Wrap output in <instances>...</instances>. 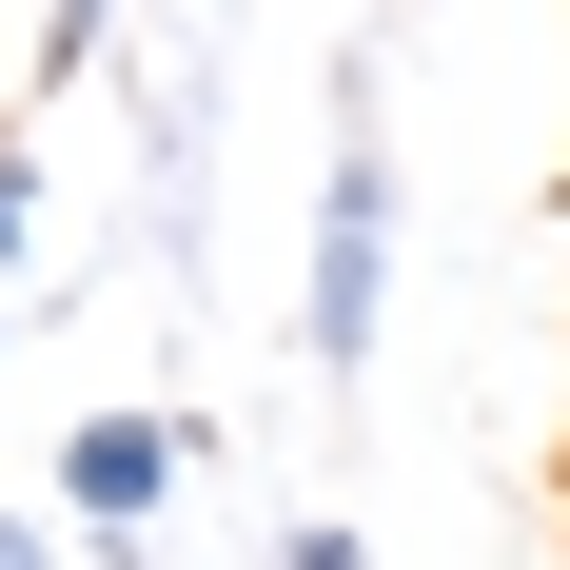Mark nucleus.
Returning <instances> with one entry per match:
<instances>
[{"mask_svg":"<svg viewBox=\"0 0 570 570\" xmlns=\"http://www.w3.org/2000/svg\"><path fill=\"white\" fill-rule=\"evenodd\" d=\"M0 570H79V551H59V512H0Z\"/></svg>","mask_w":570,"mask_h":570,"instance_id":"5","label":"nucleus"},{"mask_svg":"<svg viewBox=\"0 0 570 570\" xmlns=\"http://www.w3.org/2000/svg\"><path fill=\"white\" fill-rule=\"evenodd\" d=\"M394 335V138H374V40L335 59V158H315V295H295V354L315 374H374Z\"/></svg>","mask_w":570,"mask_h":570,"instance_id":"1","label":"nucleus"},{"mask_svg":"<svg viewBox=\"0 0 570 570\" xmlns=\"http://www.w3.org/2000/svg\"><path fill=\"white\" fill-rule=\"evenodd\" d=\"M197 453H217L197 413H79V433H59V492H40V512H59V531H158V492H177Z\"/></svg>","mask_w":570,"mask_h":570,"instance_id":"2","label":"nucleus"},{"mask_svg":"<svg viewBox=\"0 0 570 570\" xmlns=\"http://www.w3.org/2000/svg\"><path fill=\"white\" fill-rule=\"evenodd\" d=\"M276 570H374V531H354V512H295V531H276Z\"/></svg>","mask_w":570,"mask_h":570,"instance_id":"3","label":"nucleus"},{"mask_svg":"<svg viewBox=\"0 0 570 570\" xmlns=\"http://www.w3.org/2000/svg\"><path fill=\"white\" fill-rule=\"evenodd\" d=\"M0 256H40V158L0 138Z\"/></svg>","mask_w":570,"mask_h":570,"instance_id":"4","label":"nucleus"},{"mask_svg":"<svg viewBox=\"0 0 570 570\" xmlns=\"http://www.w3.org/2000/svg\"><path fill=\"white\" fill-rule=\"evenodd\" d=\"M0 335H20V295H0Z\"/></svg>","mask_w":570,"mask_h":570,"instance_id":"6","label":"nucleus"}]
</instances>
